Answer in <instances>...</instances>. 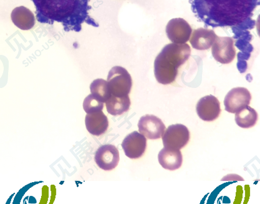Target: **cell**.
<instances>
[{
    "label": "cell",
    "mask_w": 260,
    "mask_h": 204,
    "mask_svg": "<svg viewBox=\"0 0 260 204\" xmlns=\"http://www.w3.org/2000/svg\"><path fill=\"white\" fill-rule=\"evenodd\" d=\"M196 110L201 120L211 122L217 120L220 114V103L214 96H206L200 99L197 103Z\"/></svg>",
    "instance_id": "cell-12"
},
{
    "label": "cell",
    "mask_w": 260,
    "mask_h": 204,
    "mask_svg": "<svg viewBox=\"0 0 260 204\" xmlns=\"http://www.w3.org/2000/svg\"><path fill=\"white\" fill-rule=\"evenodd\" d=\"M85 124L89 133L98 137L106 133L109 127L108 119L102 111L87 114Z\"/></svg>",
    "instance_id": "cell-13"
},
{
    "label": "cell",
    "mask_w": 260,
    "mask_h": 204,
    "mask_svg": "<svg viewBox=\"0 0 260 204\" xmlns=\"http://www.w3.org/2000/svg\"><path fill=\"white\" fill-rule=\"evenodd\" d=\"M212 56L221 64H229L236 56L234 41L231 37H218L213 44Z\"/></svg>",
    "instance_id": "cell-6"
},
{
    "label": "cell",
    "mask_w": 260,
    "mask_h": 204,
    "mask_svg": "<svg viewBox=\"0 0 260 204\" xmlns=\"http://www.w3.org/2000/svg\"><path fill=\"white\" fill-rule=\"evenodd\" d=\"M94 160L101 169L106 171L113 170L119 162V151L114 145H103L98 148Z\"/></svg>",
    "instance_id": "cell-11"
},
{
    "label": "cell",
    "mask_w": 260,
    "mask_h": 204,
    "mask_svg": "<svg viewBox=\"0 0 260 204\" xmlns=\"http://www.w3.org/2000/svg\"><path fill=\"white\" fill-rule=\"evenodd\" d=\"M11 18L16 27L21 30H29L35 24L34 14L28 8L23 6L16 7L13 10Z\"/></svg>",
    "instance_id": "cell-15"
},
{
    "label": "cell",
    "mask_w": 260,
    "mask_h": 204,
    "mask_svg": "<svg viewBox=\"0 0 260 204\" xmlns=\"http://www.w3.org/2000/svg\"><path fill=\"white\" fill-rule=\"evenodd\" d=\"M109 90L111 95L124 97L129 95L133 86V80L126 69L121 66H114L109 71L108 76Z\"/></svg>",
    "instance_id": "cell-4"
},
{
    "label": "cell",
    "mask_w": 260,
    "mask_h": 204,
    "mask_svg": "<svg viewBox=\"0 0 260 204\" xmlns=\"http://www.w3.org/2000/svg\"><path fill=\"white\" fill-rule=\"evenodd\" d=\"M217 38L213 30L201 27L194 30L190 42L193 48L197 50H207L211 48Z\"/></svg>",
    "instance_id": "cell-14"
},
{
    "label": "cell",
    "mask_w": 260,
    "mask_h": 204,
    "mask_svg": "<svg viewBox=\"0 0 260 204\" xmlns=\"http://www.w3.org/2000/svg\"><path fill=\"white\" fill-rule=\"evenodd\" d=\"M258 113L252 107L247 106L236 112L235 122L240 128H252L258 121Z\"/></svg>",
    "instance_id": "cell-18"
},
{
    "label": "cell",
    "mask_w": 260,
    "mask_h": 204,
    "mask_svg": "<svg viewBox=\"0 0 260 204\" xmlns=\"http://www.w3.org/2000/svg\"><path fill=\"white\" fill-rule=\"evenodd\" d=\"M251 93L245 88H235L227 94L224 99V106L227 112H237L250 104Z\"/></svg>",
    "instance_id": "cell-7"
},
{
    "label": "cell",
    "mask_w": 260,
    "mask_h": 204,
    "mask_svg": "<svg viewBox=\"0 0 260 204\" xmlns=\"http://www.w3.org/2000/svg\"><path fill=\"white\" fill-rule=\"evenodd\" d=\"M192 32L190 24L182 18H174L169 21L166 33L173 43L185 44L189 40Z\"/></svg>",
    "instance_id": "cell-8"
},
{
    "label": "cell",
    "mask_w": 260,
    "mask_h": 204,
    "mask_svg": "<svg viewBox=\"0 0 260 204\" xmlns=\"http://www.w3.org/2000/svg\"><path fill=\"white\" fill-rule=\"evenodd\" d=\"M139 131L146 138L151 140L162 137L166 128L160 118L153 115L142 116L138 123Z\"/></svg>",
    "instance_id": "cell-9"
},
{
    "label": "cell",
    "mask_w": 260,
    "mask_h": 204,
    "mask_svg": "<svg viewBox=\"0 0 260 204\" xmlns=\"http://www.w3.org/2000/svg\"><path fill=\"white\" fill-rule=\"evenodd\" d=\"M196 17L205 27L249 28L259 0H189Z\"/></svg>",
    "instance_id": "cell-1"
},
{
    "label": "cell",
    "mask_w": 260,
    "mask_h": 204,
    "mask_svg": "<svg viewBox=\"0 0 260 204\" xmlns=\"http://www.w3.org/2000/svg\"><path fill=\"white\" fill-rule=\"evenodd\" d=\"M38 22L42 24L61 23L66 32H80L82 24L99 27L90 16V0H32Z\"/></svg>",
    "instance_id": "cell-2"
},
{
    "label": "cell",
    "mask_w": 260,
    "mask_h": 204,
    "mask_svg": "<svg viewBox=\"0 0 260 204\" xmlns=\"http://www.w3.org/2000/svg\"><path fill=\"white\" fill-rule=\"evenodd\" d=\"M164 148L171 150H180L188 144L190 140V132L181 124L169 126L163 134Z\"/></svg>",
    "instance_id": "cell-5"
},
{
    "label": "cell",
    "mask_w": 260,
    "mask_h": 204,
    "mask_svg": "<svg viewBox=\"0 0 260 204\" xmlns=\"http://www.w3.org/2000/svg\"><path fill=\"white\" fill-rule=\"evenodd\" d=\"M191 49L187 44L171 43L164 46L154 62V75L160 84L176 81L179 68L189 59Z\"/></svg>",
    "instance_id": "cell-3"
},
{
    "label": "cell",
    "mask_w": 260,
    "mask_h": 204,
    "mask_svg": "<svg viewBox=\"0 0 260 204\" xmlns=\"http://www.w3.org/2000/svg\"><path fill=\"white\" fill-rule=\"evenodd\" d=\"M107 111L114 116L122 115L130 109L131 100L129 96L116 97L111 95L106 102Z\"/></svg>",
    "instance_id": "cell-17"
},
{
    "label": "cell",
    "mask_w": 260,
    "mask_h": 204,
    "mask_svg": "<svg viewBox=\"0 0 260 204\" xmlns=\"http://www.w3.org/2000/svg\"><path fill=\"white\" fill-rule=\"evenodd\" d=\"M158 162L164 169L176 170L182 166L183 157L180 150H171L164 148L158 155Z\"/></svg>",
    "instance_id": "cell-16"
},
{
    "label": "cell",
    "mask_w": 260,
    "mask_h": 204,
    "mask_svg": "<svg viewBox=\"0 0 260 204\" xmlns=\"http://www.w3.org/2000/svg\"><path fill=\"white\" fill-rule=\"evenodd\" d=\"M122 148L128 158H140L146 151L147 138L138 131H134L125 137Z\"/></svg>",
    "instance_id": "cell-10"
},
{
    "label": "cell",
    "mask_w": 260,
    "mask_h": 204,
    "mask_svg": "<svg viewBox=\"0 0 260 204\" xmlns=\"http://www.w3.org/2000/svg\"><path fill=\"white\" fill-rule=\"evenodd\" d=\"M90 90L92 95L103 103H105L111 96L108 81L103 79H95L90 86Z\"/></svg>",
    "instance_id": "cell-19"
},
{
    "label": "cell",
    "mask_w": 260,
    "mask_h": 204,
    "mask_svg": "<svg viewBox=\"0 0 260 204\" xmlns=\"http://www.w3.org/2000/svg\"><path fill=\"white\" fill-rule=\"evenodd\" d=\"M83 108L87 114L103 111L104 103L91 94L85 98L83 103Z\"/></svg>",
    "instance_id": "cell-20"
}]
</instances>
